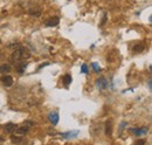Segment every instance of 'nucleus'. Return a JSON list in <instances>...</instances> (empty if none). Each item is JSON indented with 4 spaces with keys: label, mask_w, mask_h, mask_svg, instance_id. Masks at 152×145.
<instances>
[{
    "label": "nucleus",
    "mask_w": 152,
    "mask_h": 145,
    "mask_svg": "<svg viewBox=\"0 0 152 145\" xmlns=\"http://www.w3.org/2000/svg\"><path fill=\"white\" fill-rule=\"evenodd\" d=\"M29 57H31V52L25 47H19L11 55V62L15 63L19 62L20 60H28Z\"/></svg>",
    "instance_id": "obj_1"
},
{
    "label": "nucleus",
    "mask_w": 152,
    "mask_h": 145,
    "mask_svg": "<svg viewBox=\"0 0 152 145\" xmlns=\"http://www.w3.org/2000/svg\"><path fill=\"white\" fill-rule=\"evenodd\" d=\"M28 130H29L28 124H23V125H21V127H18L14 131H15V133H17L18 136H25V135L28 132Z\"/></svg>",
    "instance_id": "obj_2"
},
{
    "label": "nucleus",
    "mask_w": 152,
    "mask_h": 145,
    "mask_svg": "<svg viewBox=\"0 0 152 145\" xmlns=\"http://www.w3.org/2000/svg\"><path fill=\"white\" fill-rule=\"evenodd\" d=\"M1 81H2V83L6 86V87H11L12 84H13V78L11 77V76H2L1 77Z\"/></svg>",
    "instance_id": "obj_3"
},
{
    "label": "nucleus",
    "mask_w": 152,
    "mask_h": 145,
    "mask_svg": "<svg viewBox=\"0 0 152 145\" xmlns=\"http://www.w3.org/2000/svg\"><path fill=\"white\" fill-rule=\"evenodd\" d=\"M96 84H97V87H98L99 89H105L107 86H108V82H107L105 78H98Z\"/></svg>",
    "instance_id": "obj_4"
},
{
    "label": "nucleus",
    "mask_w": 152,
    "mask_h": 145,
    "mask_svg": "<svg viewBox=\"0 0 152 145\" xmlns=\"http://www.w3.org/2000/svg\"><path fill=\"white\" fill-rule=\"evenodd\" d=\"M60 22V20L58 18L56 17H54V18H50L49 20H47V22H46V25L48 26V27H54V26H56L57 23Z\"/></svg>",
    "instance_id": "obj_5"
},
{
    "label": "nucleus",
    "mask_w": 152,
    "mask_h": 145,
    "mask_svg": "<svg viewBox=\"0 0 152 145\" xmlns=\"http://www.w3.org/2000/svg\"><path fill=\"white\" fill-rule=\"evenodd\" d=\"M48 117H49V121H50L54 125H56L57 122H58V115H57L56 112H50Z\"/></svg>",
    "instance_id": "obj_6"
},
{
    "label": "nucleus",
    "mask_w": 152,
    "mask_h": 145,
    "mask_svg": "<svg viewBox=\"0 0 152 145\" xmlns=\"http://www.w3.org/2000/svg\"><path fill=\"white\" fill-rule=\"evenodd\" d=\"M14 130H15V124H13V123H8V124L5 125V131H6L7 133L13 132Z\"/></svg>",
    "instance_id": "obj_7"
},
{
    "label": "nucleus",
    "mask_w": 152,
    "mask_h": 145,
    "mask_svg": "<svg viewBox=\"0 0 152 145\" xmlns=\"http://www.w3.org/2000/svg\"><path fill=\"white\" fill-rule=\"evenodd\" d=\"M26 67H27V63L26 62H21L19 64H17V72L21 74V72H25V69H26Z\"/></svg>",
    "instance_id": "obj_8"
},
{
    "label": "nucleus",
    "mask_w": 152,
    "mask_h": 145,
    "mask_svg": "<svg viewBox=\"0 0 152 145\" xmlns=\"http://www.w3.org/2000/svg\"><path fill=\"white\" fill-rule=\"evenodd\" d=\"M11 72V66L10 64H1L0 66V72H4V74H6V72Z\"/></svg>",
    "instance_id": "obj_9"
},
{
    "label": "nucleus",
    "mask_w": 152,
    "mask_h": 145,
    "mask_svg": "<svg viewBox=\"0 0 152 145\" xmlns=\"http://www.w3.org/2000/svg\"><path fill=\"white\" fill-rule=\"evenodd\" d=\"M144 45L143 43H138V45H136L134 47H133V52L134 53H140V52H143L144 51Z\"/></svg>",
    "instance_id": "obj_10"
},
{
    "label": "nucleus",
    "mask_w": 152,
    "mask_h": 145,
    "mask_svg": "<svg viewBox=\"0 0 152 145\" xmlns=\"http://www.w3.org/2000/svg\"><path fill=\"white\" fill-rule=\"evenodd\" d=\"M11 141H12V143H15V144H19L22 142V136H12L11 137Z\"/></svg>",
    "instance_id": "obj_11"
},
{
    "label": "nucleus",
    "mask_w": 152,
    "mask_h": 145,
    "mask_svg": "<svg viewBox=\"0 0 152 145\" xmlns=\"http://www.w3.org/2000/svg\"><path fill=\"white\" fill-rule=\"evenodd\" d=\"M132 132H134L136 135H144L148 132V129L146 127H143V129H139V130H131Z\"/></svg>",
    "instance_id": "obj_12"
},
{
    "label": "nucleus",
    "mask_w": 152,
    "mask_h": 145,
    "mask_svg": "<svg viewBox=\"0 0 152 145\" xmlns=\"http://www.w3.org/2000/svg\"><path fill=\"white\" fill-rule=\"evenodd\" d=\"M111 133V122H107L105 123V135H110Z\"/></svg>",
    "instance_id": "obj_13"
},
{
    "label": "nucleus",
    "mask_w": 152,
    "mask_h": 145,
    "mask_svg": "<svg viewBox=\"0 0 152 145\" xmlns=\"http://www.w3.org/2000/svg\"><path fill=\"white\" fill-rule=\"evenodd\" d=\"M78 132L77 131H73V132H67V133H63L62 136L66 137V138H70V137H75V135H77Z\"/></svg>",
    "instance_id": "obj_14"
},
{
    "label": "nucleus",
    "mask_w": 152,
    "mask_h": 145,
    "mask_svg": "<svg viewBox=\"0 0 152 145\" xmlns=\"http://www.w3.org/2000/svg\"><path fill=\"white\" fill-rule=\"evenodd\" d=\"M70 82H72V76L70 75H66L64 76V83H66V86H68Z\"/></svg>",
    "instance_id": "obj_15"
},
{
    "label": "nucleus",
    "mask_w": 152,
    "mask_h": 145,
    "mask_svg": "<svg viewBox=\"0 0 152 145\" xmlns=\"http://www.w3.org/2000/svg\"><path fill=\"white\" fill-rule=\"evenodd\" d=\"M29 13H31V15H35V17H40V14H41V11H40V10H38V11H31Z\"/></svg>",
    "instance_id": "obj_16"
},
{
    "label": "nucleus",
    "mask_w": 152,
    "mask_h": 145,
    "mask_svg": "<svg viewBox=\"0 0 152 145\" xmlns=\"http://www.w3.org/2000/svg\"><path fill=\"white\" fill-rule=\"evenodd\" d=\"M93 68L95 69V72H98L99 70H101V68L98 67V64H97V63H93Z\"/></svg>",
    "instance_id": "obj_17"
},
{
    "label": "nucleus",
    "mask_w": 152,
    "mask_h": 145,
    "mask_svg": "<svg viewBox=\"0 0 152 145\" xmlns=\"http://www.w3.org/2000/svg\"><path fill=\"white\" fill-rule=\"evenodd\" d=\"M82 72H88V67H87V64H82Z\"/></svg>",
    "instance_id": "obj_18"
},
{
    "label": "nucleus",
    "mask_w": 152,
    "mask_h": 145,
    "mask_svg": "<svg viewBox=\"0 0 152 145\" xmlns=\"http://www.w3.org/2000/svg\"><path fill=\"white\" fill-rule=\"evenodd\" d=\"M137 144H145V141H137Z\"/></svg>",
    "instance_id": "obj_19"
},
{
    "label": "nucleus",
    "mask_w": 152,
    "mask_h": 145,
    "mask_svg": "<svg viewBox=\"0 0 152 145\" xmlns=\"http://www.w3.org/2000/svg\"><path fill=\"white\" fill-rule=\"evenodd\" d=\"M4 142V137L2 136H0V143H2Z\"/></svg>",
    "instance_id": "obj_20"
},
{
    "label": "nucleus",
    "mask_w": 152,
    "mask_h": 145,
    "mask_svg": "<svg viewBox=\"0 0 152 145\" xmlns=\"http://www.w3.org/2000/svg\"><path fill=\"white\" fill-rule=\"evenodd\" d=\"M149 88L151 89V80H149Z\"/></svg>",
    "instance_id": "obj_21"
}]
</instances>
